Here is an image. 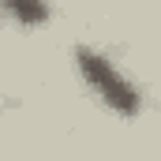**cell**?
<instances>
[{
	"instance_id": "6da1fadb",
	"label": "cell",
	"mask_w": 161,
	"mask_h": 161,
	"mask_svg": "<svg viewBox=\"0 0 161 161\" xmlns=\"http://www.w3.org/2000/svg\"><path fill=\"white\" fill-rule=\"evenodd\" d=\"M75 68H79L82 82L90 86V94L105 109H113L116 116H139L142 94L120 71V64H113V56H105L101 49H90V45H75Z\"/></svg>"
},
{
	"instance_id": "7a4b0ae2",
	"label": "cell",
	"mask_w": 161,
	"mask_h": 161,
	"mask_svg": "<svg viewBox=\"0 0 161 161\" xmlns=\"http://www.w3.org/2000/svg\"><path fill=\"white\" fill-rule=\"evenodd\" d=\"M4 11H8V19H11L15 26H23V30L45 26L49 15H53L49 0H4Z\"/></svg>"
}]
</instances>
